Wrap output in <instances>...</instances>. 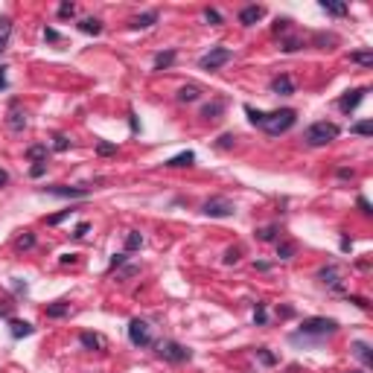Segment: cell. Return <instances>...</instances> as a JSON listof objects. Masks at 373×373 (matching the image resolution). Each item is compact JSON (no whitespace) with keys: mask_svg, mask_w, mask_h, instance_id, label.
<instances>
[{"mask_svg":"<svg viewBox=\"0 0 373 373\" xmlns=\"http://www.w3.org/2000/svg\"><path fill=\"white\" fill-rule=\"evenodd\" d=\"M298 123V111L295 108H280V111H265V120H263V131L265 134H271V137H277V134H286L291 126Z\"/></svg>","mask_w":373,"mask_h":373,"instance_id":"6da1fadb","label":"cell"},{"mask_svg":"<svg viewBox=\"0 0 373 373\" xmlns=\"http://www.w3.org/2000/svg\"><path fill=\"white\" fill-rule=\"evenodd\" d=\"M332 332H338V321H332V318H303V324H301V329L295 332L298 338H327V336H332Z\"/></svg>","mask_w":373,"mask_h":373,"instance_id":"7a4b0ae2","label":"cell"},{"mask_svg":"<svg viewBox=\"0 0 373 373\" xmlns=\"http://www.w3.org/2000/svg\"><path fill=\"white\" fill-rule=\"evenodd\" d=\"M336 137H338V126H336V123H327V120L312 123V126L303 131L306 146H327V143H332Z\"/></svg>","mask_w":373,"mask_h":373,"instance_id":"3957f363","label":"cell"},{"mask_svg":"<svg viewBox=\"0 0 373 373\" xmlns=\"http://www.w3.org/2000/svg\"><path fill=\"white\" fill-rule=\"evenodd\" d=\"M158 356L164 362H172V364H181V362H190L192 359V353L184 344H178V341H161L158 344Z\"/></svg>","mask_w":373,"mask_h":373,"instance_id":"277c9868","label":"cell"},{"mask_svg":"<svg viewBox=\"0 0 373 373\" xmlns=\"http://www.w3.org/2000/svg\"><path fill=\"white\" fill-rule=\"evenodd\" d=\"M201 213H204V216H210V219H228V216H233V213H237V207H233V201L216 195V199H207V201H204Z\"/></svg>","mask_w":373,"mask_h":373,"instance_id":"5b68a950","label":"cell"},{"mask_svg":"<svg viewBox=\"0 0 373 373\" xmlns=\"http://www.w3.org/2000/svg\"><path fill=\"white\" fill-rule=\"evenodd\" d=\"M230 58H233V53H230L228 47H213L210 53H204L199 58V67L201 70H219L222 64H228Z\"/></svg>","mask_w":373,"mask_h":373,"instance_id":"8992f818","label":"cell"},{"mask_svg":"<svg viewBox=\"0 0 373 373\" xmlns=\"http://www.w3.org/2000/svg\"><path fill=\"white\" fill-rule=\"evenodd\" d=\"M128 341L134 347H149L152 344V327L140 318H131L128 321Z\"/></svg>","mask_w":373,"mask_h":373,"instance_id":"52a82bcc","label":"cell"},{"mask_svg":"<svg viewBox=\"0 0 373 373\" xmlns=\"http://www.w3.org/2000/svg\"><path fill=\"white\" fill-rule=\"evenodd\" d=\"M367 96V88H356V91H347L341 100H338V108L344 111V114H353L359 105H362V100Z\"/></svg>","mask_w":373,"mask_h":373,"instance_id":"ba28073f","label":"cell"},{"mask_svg":"<svg viewBox=\"0 0 373 373\" xmlns=\"http://www.w3.org/2000/svg\"><path fill=\"white\" fill-rule=\"evenodd\" d=\"M41 192H47V195H58V199H85V195H88V190H85V187H64V184L44 187Z\"/></svg>","mask_w":373,"mask_h":373,"instance_id":"9c48e42d","label":"cell"},{"mask_svg":"<svg viewBox=\"0 0 373 373\" xmlns=\"http://www.w3.org/2000/svg\"><path fill=\"white\" fill-rule=\"evenodd\" d=\"M263 18H265V9L257 6V3H251V6H245V9L239 12V24L242 27H254L257 21H263Z\"/></svg>","mask_w":373,"mask_h":373,"instance_id":"30bf717a","label":"cell"},{"mask_svg":"<svg viewBox=\"0 0 373 373\" xmlns=\"http://www.w3.org/2000/svg\"><path fill=\"white\" fill-rule=\"evenodd\" d=\"M271 93H277V96H291V93H295V82H291L286 73H280V76L271 79Z\"/></svg>","mask_w":373,"mask_h":373,"instance_id":"8fae6325","label":"cell"},{"mask_svg":"<svg viewBox=\"0 0 373 373\" xmlns=\"http://www.w3.org/2000/svg\"><path fill=\"white\" fill-rule=\"evenodd\" d=\"M318 280L324 283V286H329V289L341 291V280H338V268L336 265H324V268L318 271Z\"/></svg>","mask_w":373,"mask_h":373,"instance_id":"7c38bea8","label":"cell"},{"mask_svg":"<svg viewBox=\"0 0 373 373\" xmlns=\"http://www.w3.org/2000/svg\"><path fill=\"white\" fill-rule=\"evenodd\" d=\"M9 332H12V338H27V336H32V332H35V327H32L29 321L9 318Z\"/></svg>","mask_w":373,"mask_h":373,"instance_id":"4fadbf2b","label":"cell"},{"mask_svg":"<svg viewBox=\"0 0 373 373\" xmlns=\"http://www.w3.org/2000/svg\"><path fill=\"white\" fill-rule=\"evenodd\" d=\"M192 164H195V155H192V152H181V155L169 158L164 166H169V169H184V166H192Z\"/></svg>","mask_w":373,"mask_h":373,"instance_id":"5bb4252c","label":"cell"},{"mask_svg":"<svg viewBox=\"0 0 373 373\" xmlns=\"http://www.w3.org/2000/svg\"><path fill=\"white\" fill-rule=\"evenodd\" d=\"M222 111H225V102L213 100V102H207V105L201 108V120H219L222 117Z\"/></svg>","mask_w":373,"mask_h":373,"instance_id":"9a60e30c","label":"cell"},{"mask_svg":"<svg viewBox=\"0 0 373 373\" xmlns=\"http://www.w3.org/2000/svg\"><path fill=\"white\" fill-rule=\"evenodd\" d=\"M158 24V12H143V15H137L134 21H131V29H149Z\"/></svg>","mask_w":373,"mask_h":373,"instance_id":"2e32d148","label":"cell"},{"mask_svg":"<svg viewBox=\"0 0 373 373\" xmlns=\"http://www.w3.org/2000/svg\"><path fill=\"white\" fill-rule=\"evenodd\" d=\"M321 9L329 12V15H336V18H344L347 15V3H341V0H321Z\"/></svg>","mask_w":373,"mask_h":373,"instance_id":"e0dca14e","label":"cell"},{"mask_svg":"<svg viewBox=\"0 0 373 373\" xmlns=\"http://www.w3.org/2000/svg\"><path fill=\"white\" fill-rule=\"evenodd\" d=\"M24 126H27V114H24L18 105H12V111H9V128H12V131H21Z\"/></svg>","mask_w":373,"mask_h":373,"instance_id":"ac0fdd59","label":"cell"},{"mask_svg":"<svg viewBox=\"0 0 373 373\" xmlns=\"http://www.w3.org/2000/svg\"><path fill=\"white\" fill-rule=\"evenodd\" d=\"M79 29H82L85 35H100L102 32V21L100 18H85V21H79Z\"/></svg>","mask_w":373,"mask_h":373,"instance_id":"d6986e66","label":"cell"},{"mask_svg":"<svg viewBox=\"0 0 373 373\" xmlns=\"http://www.w3.org/2000/svg\"><path fill=\"white\" fill-rule=\"evenodd\" d=\"M64 315H70V303L55 301V303L47 306V318H64Z\"/></svg>","mask_w":373,"mask_h":373,"instance_id":"ffe728a7","label":"cell"},{"mask_svg":"<svg viewBox=\"0 0 373 373\" xmlns=\"http://www.w3.org/2000/svg\"><path fill=\"white\" fill-rule=\"evenodd\" d=\"M9 35H12V18H0V53L6 50V44H9Z\"/></svg>","mask_w":373,"mask_h":373,"instance_id":"44dd1931","label":"cell"},{"mask_svg":"<svg viewBox=\"0 0 373 373\" xmlns=\"http://www.w3.org/2000/svg\"><path fill=\"white\" fill-rule=\"evenodd\" d=\"M175 62V50H166V53H158L155 55V70H169Z\"/></svg>","mask_w":373,"mask_h":373,"instance_id":"7402d4cb","label":"cell"},{"mask_svg":"<svg viewBox=\"0 0 373 373\" xmlns=\"http://www.w3.org/2000/svg\"><path fill=\"white\" fill-rule=\"evenodd\" d=\"M201 96V91L195 85H184L181 91H178V102H195Z\"/></svg>","mask_w":373,"mask_h":373,"instance_id":"603a6c76","label":"cell"},{"mask_svg":"<svg viewBox=\"0 0 373 373\" xmlns=\"http://www.w3.org/2000/svg\"><path fill=\"white\" fill-rule=\"evenodd\" d=\"M79 344L88 347V350H102V338L93 336V332H82V336H79Z\"/></svg>","mask_w":373,"mask_h":373,"instance_id":"cb8c5ba5","label":"cell"},{"mask_svg":"<svg viewBox=\"0 0 373 373\" xmlns=\"http://www.w3.org/2000/svg\"><path fill=\"white\" fill-rule=\"evenodd\" d=\"M350 62H353V64H362V67H373V53H370V50L350 53Z\"/></svg>","mask_w":373,"mask_h":373,"instance_id":"d4e9b609","label":"cell"},{"mask_svg":"<svg viewBox=\"0 0 373 373\" xmlns=\"http://www.w3.org/2000/svg\"><path fill=\"white\" fill-rule=\"evenodd\" d=\"M353 353L359 356L364 364H373V353H370V347L364 344V341H356V344H353Z\"/></svg>","mask_w":373,"mask_h":373,"instance_id":"484cf974","label":"cell"},{"mask_svg":"<svg viewBox=\"0 0 373 373\" xmlns=\"http://www.w3.org/2000/svg\"><path fill=\"white\" fill-rule=\"evenodd\" d=\"M257 239H260V242H274V239H277V225L257 228Z\"/></svg>","mask_w":373,"mask_h":373,"instance_id":"4316f807","label":"cell"},{"mask_svg":"<svg viewBox=\"0 0 373 373\" xmlns=\"http://www.w3.org/2000/svg\"><path fill=\"white\" fill-rule=\"evenodd\" d=\"M27 158H29V161H35V164H44V161H47V146H29Z\"/></svg>","mask_w":373,"mask_h":373,"instance_id":"83f0119b","label":"cell"},{"mask_svg":"<svg viewBox=\"0 0 373 373\" xmlns=\"http://www.w3.org/2000/svg\"><path fill=\"white\" fill-rule=\"evenodd\" d=\"M295 251H298L295 242H277V257H280V260H291Z\"/></svg>","mask_w":373,"mask_h":373,"instance_id":"f1b7e54d","label":"cell"},{"mask_svg":"<svg viewBox=\"0 0 373 373\" xmlns=\"http://www.w3.org/2000/svg\"><path fill=\"white\" fill-rule=\"evenodd\" d=\"M350 131H353V134H362V137H370L373 134V123L370 120H362V123L350 126Z\"/></svg>","mask_w":373,"mask_h":373,"instance_id":"f546056e","label":"cell"},{"mask_svg":"<svg viewBox=\"0 0 373 373\" xmlns=\"http://www.w3.org/2000/svg\"><path fill=\"white\" fill-rule=\"evenodd\" d=\"M15 245H18L21 251H29V248H35V237H32L29 230H24V233L18 237V242H15Z\"/></svg>","mask_w":373,"mask_h":373,"instance_id":"4dcf8cb0","label":"cell"},{"mask_svg":"<svg viewBox=\"0 0 373 373\" xmlns=\"http://www.w3.org/2000/svg\"><path fill=\"white\" fill-rule=\"evenodd\" d=\"M137 248H143V237H140L137 230H131L126 237V251H137Z\"/></svg>","mask_w":373,"mask_h":373,"instance_id":"1f68e13d","label":"cell"},{"mask_svg":"<svg viewBox=\"0 0 373 373\" xmlns=\"http://www.w3.org/2000/svg\"><path fill=\"white\" fill-rule=\"evenodd\" d=\"M254 324H257V327H265V324H268V315H265V303H257V306H254Z\"/></svg>","mask_w":373,"mask_h":373,"instance_id":"d6a6232c","label":"cell"},{"mask_svg":"<svg viewBox=\"0 0 373 373\" xmlns=\"http://www.w3.org/2000/svg\"><path fill=\"white\" fill-rule=\"evenodd\" d=\"M53 149L55 152H67V149H70V140L64 134H53Z\"/></svg>","mask_w":373,"mask_h":373,"instance_id":"836d02e7","label":"cell"},{"mask_svg":"<svg viewBox=\"0 0 373 373\" xmlns=\"http://www.w3.org/2000/svg\"><path fill=\"white\" fill-rule=\"evenodd\" d=\"M12 309H15L12 298H0V318H12Z\"/></svg>","mask_w":373,"mask_h":373,"instance_id":"e575fe53","label":"cell"},{"mask_svg":"<svg viewBox=\"0 0 373 373\" xmlns=\"http://www.w3.org/2000/svg\"><path fill=\"white\" fill-rule=\"evenodd\" d=\"M114 152H117V146H114V143H105V140H100V143H96V155L108 158V155H114Z\"/></svg>","mask_w":373,"mask_h":373,"instance_id":"d590c367","label":"cell"},{"mask_svg":"<svg viewBox=\"0 0 373 373\" xmlns=\"http://www.w3.org/2000/svg\"><path fill=\"white\" fill-rule=\"evenodd\" d=\"M73 15H76V6H73V3H67V0H64L62 6H58V18H62V21H67V18H73Z\"/></svg>","mask_w":373,"mask_h":373,"instance_id":"8d00e7d4","label":"cell"},{"mask_svg":"<svg viewBox=\"0 0 373 373\" xmlns=\"http://www.w3.org/2000/svg\"><path fill=\"white\" fill-rule=\"evenodd\" d=\"M303 47V41H298V38H289V41H283V53H298V50H301Z\"/></svg>","mask_w":373,"mask_h":373,"instance_id":"74e56055","label":"cell"},{"mask_svg":"<svg viewBox=\"0 0 373 373\" xmlns=\"http://www.w3.org/2000/svg\"><path fill=\"white\" fill-rule=\"evenodd\" d=\"M233 143H237V134H222V137L216 140L219 149H233Z\"/></svg>","mask_w":373,"mask_h":373,"instance_id":"f35d334b","label":"cell"},{"mask_svg":"<svg viewBox=\"0 0 373 373\" xmlns=\"http://www.w3.org/2000/svg\"><path fill=\"white\" fill-rule=\"evenodd\" d=\"M347 301L356 303L359 309H370V301H367V298H359V295H347Z\"/></svg>","mask_w":373,"mask_h":373,"instance_id":"ab89813d","label":"cell"},{"mask_svg":"<svg viewBox=\"0 0 373 373\" xmlns=\"http://www.w3.org/2000/svg\"><path fill=\"white\" fill-rule=\"evenodd\" d=\"M204 18H207L210 27H219V24H222V15H219L216 9H207V12H204Z\"/></svg>","mask_w":373,"mask_h":373,"instance_id":"60d3db41","label":"cell"},{"mask_svg":"<svg viewBox=\"0 0 373 373\" xmlns=\"http://www.w3.org/2000/svg\"><path fill=\"white\" fill-rule=\"evenodd\" d=\"M44 38L50 41V44H58V41H62V35H58L53 27H44Z\"/></svg>","mask_w":373,"mask_h":373,"instance_id":"b9f144b4","label":"cell"},{"mask_svg":"<svg viewBox=\"0 0 373 373\" xmlns=\"http://www.w3.org/2000/svg\"><path fill=\"white\" fill-rule=\"evenodd\" d=\"M356 207H359V210H362V213H364V216H370V213H373V210H370V201H367V199H364V195H359V201H356Z\"/></svg>","mask_w":373,"mask_h":373,"instance_id":"7bdbcfd3","label":"cell"},{"mask_svg":"<svg viewBox=\"0 0 373 373\" xmlns=\"http://www.w3.org/2000/svg\"><path fill=\"white\" fill-rule=\"evenodd\" d=\"M88 230H91V225H88V222H79V225H76V230H73V237H76V239H82L85 233H88Z\"/></svg>","mask_w":373,"mask_h":373,"instance_id":"ee69618b","label":"cell"},{"mask_svg":"<svg viewBox=\"0 0 373 373\" xmlns=\"http://www.w3.org/2000/svg\"><path fill=\"white\" fill-rule=\"evenodd\" d=\"M67 216H70V210H62V213H55V216L47 219V225H58V222H64Z\"/></svg>","mask_w":373,"mask_h":373,"instance_id":"f6af8a7d","label":"cell"},{"mask_svg":"<svg viewBox=\"0 0 373 373\" xmlns=\"http://www.w3.org/2000/svg\"><path fill=\"white\" fill-rule=\"evenodd\" d=\"M289 24H291L289 18H277V21H274V32H286V29H289Z\"/></svg>","mask_w":373,"mask_h":373,"instance_id":"bcb514c9","label":"cell"},{"mask_svg":"<svg viewBox=\"0 0 373 373\" xmlns=\"http://www.w3.org/2000/svg\"><path fill=\"white\" fill-rule=\"evenodd\" d=\"M257 356H260V359H263L265 364H274V362H277V359H274V356L268 353V350H265V347H260V350H257Z\"/></svg>","mask_w":373,"mask_h":373,"instance_id":"7dc6e473","label":"cell"},{"mask_svg":"<svg viewBox=\"0 0 373 373\" xmlns=\"http://www.w3.org/2000/svg\"><path fill=\"white\" fill-rule=\"evenodd\" d=\"M44 172H47V161H44V164H35L32 169H29V175H32V178H41Z\"/></svg>","mask_w":373,"mask_h":373,"instance_id":"c3c4849f","label":"cell"},{"mask_svg":"<svg viewBox=\"0 0 373 373\" xmlns=\"http://www.w3.org/2000/svg\"><path fill=\"white\" fill-rule=\"evenodd\" d=\"M6 70H9V67H6V64H0V91H6Z\"/></svg>","mask_w":373,"mask_h":373,"instance_id":"681fc988","label":"cell"},{"mask_svg":"<svg viewBox=\"0 0 373 373\" xmlns=\"http://www.w3.org/2000/svg\"><path fill=\"white\" fill-rule=\"evenodd\" d=\"M237 260H239V251H237V248H230V251H228V254H225V263H237Z\"/></svg>","mask_w":373,"mask_h":373,"instance_id":"f907efd6","label":"cell"},{"mask_svg":"<svg viewBox=\"0 0 373 373\" xmlns=\"http://www.w3.org/2000/svg\"><path fill=\"white\" fill-rule=\"evenodd\" d=\"M126 263V254H114V260H111V271L117 268V265H123Z\"/></svg>","mask_w":373,"mask_h":373,"instance_id":"816d5d0a","label":"cell"},{"mask_svg":"<svg viewBox=\"0 0 373 373\" xmlns=\"http://www.w3.org/2000/svg\"><path fill=\"white\" fill-rule=\"evenodd\" d=\"M73 260H76V254H62V257H58V263H62V265L73 263Z\"/></svg>","mask_w":373,"mask_h":373,"instance_id":"f5cc1de1","label":"cell"},{"mask_svg":"<svg viewBox=\"0 0 373 373\" xmlns=\"http://www.w3.org/2000/svg\"><path fill=\"white\" fill-rule=\"evenodd\" d=\"M341 251H353V242H350V239H341Z\"/></svg>","mask_w":373,"mask_h":373,"instance_id":"db71d44e","label":"cell"},{"mask_svg":"<svg viewBox=\"0 0 373 373\" xmlns=\"http://www.w3.org/2000/svg\"><path fill=\"white\" fill-rule=\"evenodd\" d=\"M291 312H295V309H291V306H283V309H277V315H283V318H289Z\"/></svg>","mask_w":373,"mask_h":373,"instance_id":"11a10c76","label":"cell"},{"mask_svg":"<svg viewBox=\"0 0 373 373\" xmlns=\"http://www.w3.org/2000/svg\"><path fill=\"white\" fill-rule=\"evenodd\" d=\"M6 181H9V175H6V169H0V187H3Z\"/></svg>","mask_w":373,"mask_h":373,"instance_id":"9f6ffc18","label":"cell"},{"mask_svg":"<svg viewBox=\"0 0 373 373\" xmlns=\"http://www.w3.org/2000/svg\"><path fill=\"white\" fill-rule=\"evenodd\" d=\"M347 373H364V370H347Z\"/></svg>","mask_w":373,"mask_h":373,"instance_id":"6f0895ef","label":"cell"}]
</instances>
